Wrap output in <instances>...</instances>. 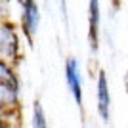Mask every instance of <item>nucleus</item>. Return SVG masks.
Instances as JSON below:
<instances>
[{
	"label": "nucleus",
	"instance_id": "obj_6",
	"mask_svg": "<svg viewBox=\"0 0 128 128\" xmlns=\"http://www.w3.org/2000/svg\"><path fill=\"white\" fill-rule=\"evenodd\" d=\"M100 0H88V40H90L92 52H98V44H100Z\"/></svg>",
	"mask_w": 128,
	"mask_h": 128
},
{
	"label": "nucleus",
	"instance_id": "obj_2",
	"mask_svg": "<svg viewBox=\"0 0 128 128\" xmlns=\"http://www.w3.org/2000/svg\"><path fill=\"white\" fill-rule=\"evenodd\" d=\"M0 98L4 107L17 105L19 100V80L6 61H0Z\"/></svg>",
	"mask_w": 128,
	"mask_h": 128
},
{
	"label": "nucleus",
	"instance_id": "obj_7",
	"mask_svg": "<svg viewBox=\"0 0 128 128\" xmlns=\"http://www.w3.org/2000/svg\"><path fill=\"white\" fill-rule=\"evenodd\" d=\"M32 128H48L46 117H44V109L38 102L34 103V109H32Z\"/></svg>",
	"mask_w": 128,
	"mask_h": 128
},
{
	"label": "nucleus",
	"instance_id": "obj_4",
	"mask_svg": "<svg viewBox=\"0 0 128 128\" xmlns=\"http://www.w3.org/2000/svg\"><path fill=\"white\" fill-rule=\"evenodd\" d=\"M65 80H67V86H69L75 102L80 105L82 103V75H80L78 59L75 58L67 59V63H65Z\"/></svg>",
	"mask_w": 128,
	"mask_h": 128
},
{
	"label": "nucleus",
	"instance_id": "obj_3",
	"mask_svg": "<svg viewBox=\"0 0 128 128\" xmlns=\"http://www.w3.org/2000/svg\"><path fill=\"white\" fill-rule=\"evenodd\" d=\"M19 4H21V31L27 42L31 44L40 25V10L34 0H19Z\"/></svg>",
	"mask_w": 128,
	"mask_h": 128
},
{
	"label": "nucleus",
	"instance_id": "obj_1",
	"mask_svg": "<svg viewBox=\"0 0 128 128\" xmlns=\"http://www.w3.org/2000/svg\"><path fill=\"white\" fill-rule=\"evenodd\" d=\"M21 52V40H19V32L12 23L2 21L0 27V54H2V61L6 63H16Z\"/></svg>",
	"mask_w": 128,
	"mask_h": 128
},
{
	"label": "nucleus",
	"instance_id": "obj_5",
	"mask_svg": "<svg viewBox=\"0 0 128 128\" xmlns=\"http://www.w3.org/2000/svg\"><path fill=\"white\" fill-rule=\"evenodd\" d=\"M98 113L100 117L109 122L111 118V94H109V84L103 71L98 73Z\"/></svg>",
	"mask_w": 128,
	"mask_h": 128
},
{
	"label": "nucleus",
	"instance_id": "obj_8",
	"mask_svg": "<svg viewBox=\"0 0 128 128\" xmlns=\"http://www.w3.org/2000/svg\"><path fill=\"white\" fill-rule=\"evenodd\" d=\"M58 2H59V10H61V17L67 23V0H58Z\"/></svg>",
	"mask_w": 128,
	"mask_h": 128
}]
</instances>
